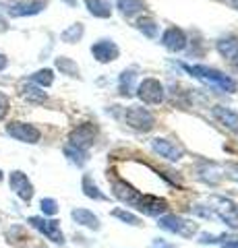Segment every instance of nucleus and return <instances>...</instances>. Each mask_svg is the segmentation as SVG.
I'll return each instance as SVG.
<instances>
[{"label":"nucleus","mask_w":238,"mask_h":248,"mask_svg":"<svg viewBox=\"0 0 238 248\" xmlns=\"http://www.w3.org/2000/svg\"><path fill=\"white\" fill-rule=\"evenodd\" d=\"M184 71L190 73L193 77H197V79H201V81L207 83V85H213V87L220 89V91L234 93V91L238 89V83L232 79V77H228V75H224V73H220V71H216V68L201 66V64H197V66L184 64Z\"/></svg>","instance_id":"1"},{"label":"nucleus","mask_w":238,"mask_h":248,"mask_svg":"<svg viewBox=\"0 0 238 248\" xmlns=\"http://www.w3.org/2000/svg\"><path fill=\"white\" fill-rule=\"evenodd\" d=\"M209 207H211L213 217H220L228 228L238 230V205L234 201H230L226 197H211Z\"/></svg>","instance_id":"2"},{"label":"nucleus","mask_w":238,"mask_h":248,"mask_svg":"<svg viewBox=\"0 0 238 248\" xmlns=\"http://www.w3.org/2000/svg\"><path fill=\"white\" fill-rule=\"evenodd\" d=\"M125 122L130 128L139 130V133H149V130L153 128V124H156V118H153L151 112L145 110V108L130 106L125 110Z\"/></svg>","instance_id":"3"},{"label":"nucleus","mask_w":238,"mask_h":248,"mask_svg":"<svg viewBox=\"0 0 238 248\" xmlns=\"http://www.w3.org/2000/svg\"><path fill=\"white\" fill-rule=\"evenodd\" d=\"M158 226L162 230H166V232L178 234L182 238H193L197 234V223L182 219V217H178V215H164V217H159Z\"/></svg>","instance_id":"4"},{"label":"nucleus","mask_w":238,"mask_h":248,"mask_svg":"<svg viewBox=\"0 0 238 248\" xmlns=\"http://www.w3.org/2000/svg\"><path fill=\"white\" fill-rule=\"evenodd\" d=\"M27 223L32 228H35L40 234H44L46 238L50 240V242H54L58 246L64 244V234L63 230H60V223L56 219H44V217H29Z\"/></svg>","instance_id":"5"},{"label":"nucleus","mask_w":238,"mask_h":248,"mask_svg":"<svg viewBox=\"0 0 238 248\" xmlns=\"http://www.w3.org/2000/svg\"><path fill=\"white\" fill-rule=\"evenodd\" d=\"M137 95H139V99L145 104L159 106L166 97V91H164V85L158 79H143L141 85L137 87Z\"/></svg>","instance_id":"6"},{"label":"nucleus","mask_w":238,"mask_h":248,"mask_svg":"<svg viewBox=\"0 0 238 248\" xmlns=\"http://www.w3.org/2000/svg\"><path fill=\"white\" fill-rule=\"evenodd\" d=\"M6 135L13 137L15 141L29 143V145L40 143V139H42L40 130H37L33 124H27V122H11V124H6Z\"/></svg>","instance_id":"7"},{"label":"nucleus","mask_w":238,"mask_h":248,"mask_svg":"<svg viewBox=\"0 0 238 248\" xmlns=\"http://www.w3.org/2000/svg\"><path fill=\"white\" fill-rule=\"evenodd\" d=\"M9 184H11V190H13L19 199L25 201V203H29V201L33 199V184L29 182L27 174H23L21 170H15V172H11Z\"/></svg>","instance_id":"8"},{"label":"nucleus","mask_w":238,"mask_h":248,"mask_svg":"<svg viewBox=\"0 0 238 248\" xmlns=\"http://www.w3.org/2000/svg\"><path fill=\"white\" fill-rule=\"evenodd\" d=\"M135 209L145 213V215H149V217H159L162 213L168 211V203L164 199L156 197V195H141V199L137 201Z\"/></svg>","instance_id":"9"},{"label":"nucleus","mask_w":238,"mask_h":248,"mask_svg":"<svg viewBox=\"0 0 238 248\" xmlns=\"http://www.w3.org/2000/svg\"><path fill=\"white\" fill-rule=\"evenodd\" d=\"M95 137H97V128L94 124H81V126H77L71 133L68 141H71V145L87 151V147H91L95 143Z\"/></svg>","instance_id":"10"},{"label":"nucleus","mask_w":238,"mask_h":248,"mask_svg":"<svg viewBox=\"0 0 238 248\" xmlns=\"http://www.w3.org/2000/svg\"><path fill=\"white\" fill-rule=\"evenodd\" d=\"M91 54L97 62H112L118 58V46L114 44L112 40H99L91 46Z\"/></svg>","instance_id":"11"},{"label":"nucleus","mask_w":238,"mask_h":248,"mask_svg":"<svg viewBox=\"0 0 238 248\" xmlns=\"http://www.w3.org/2000/svg\"><path fill=\"white\" fill-rule=\"evenodd\" d=\"M151 147H153V151L156 153H159L162 157H166V159H170V161H178L180 157H182V149L176 143H172V141H168V139H153L151 141Z\"/></svg>","instance_id":"12"},{"label":"nucleus","mask_w":238,"mask_h":248,"mask_svg":"<svg viewBox=\"0 0 238 248\" xmlns=\"http://www.w3.org/2000/svg\"><path fill=\"white\" fill-rule=\"evenodd\" d=\"M162 44L166 46L170 52H182L187 48V35H184V31L178 29V27H170L162 35Z\"/></svg>","instance_id":"13"},{"label":"nucleus","mask_w":238,"mask_h":248,"mask_svg":"<svg viewBox=\"0 0 238 248\" xmlns=\"http://www.w3.org/2000/svg\"><path fill=\"white\" fill-rule=\"evenodd\" d=\"M46 9V0H32V2H17L9 9L11 17H32Z\"/></svg>","instance_id":"14"},{"label":"nucleus","mask_w":238,"mask_h":248,"mask_svg":"<svg viewBox=\"0 0 238 248\" xmlns=\"http://www.w3.org/2000/svg\"><path fill=\"white\" fill-rule=\"evenodd\" d=\"M114 197L116 199H120L122 203H127V205H130V207H135L137 205V201L141 199V192L139 190H135L130 184H127V182H114Z\"/></svg>","instance_id":"15"},{"label":"nucleus","mask_w":238,"mask_h":248,"mask_svg":"<svg viewBox=\"0 0 238 248\" xmlns=\"http://www.w3.org/2000/svg\"><path fill=\"white\" fill-rule=\"evenodd\" d=\"M213 118H216L220 124H224V126H228L230 130H236L238 133V114L234 110H230V108H224V106H216L211 110Z\"/></svg>","instance_id":"16"},{"label":"nucleus","mask_w":238,"mask_h":248,"mask_svg":"<svg viewBox=\"0 0 238 248\" xmlns=\"http://www.w3.org/2000/svg\"><path fill=\"white\" fill-rule=\"evenodd\" d=\"M71 217L75 219V223H79L83 228H89V230H99V219L97 215H94L87 209H73Z\"/></svg>","instance_id":"17"},{"label":"nucleus","mask_w":238,"mask_h":248,"mask_svg":"<svg viewBox=\"0 0 238 248\" xmlns=\"http://www.w3.org/2000/svg\"><path fill=\"white\" fill-rule=\"evenodd\" d=\"M85 6H87V11L97 19H108L112 15L110 4L104 2V0H85Z\"/></svg>","instance_id":"18"},{"label":"nucleus","mask_w":238,"mask_h":248,"mask_svg":"<svg viewBox=\"0 0 238 248\" xmlns=\"http://www.w3.org/2000/svg\"><path fill=\"white\" fill-rule=\"evenodd\" d=\"M21 95H23V99H27L29 104H44L46 97H48L46 91H42L37 85H23Z\"/></svg>","instance_id":"19"},{"label":"nucleus","mask_w":238,"mask_h":248,"mask_svg":"<svg viewBox=\"0 0 238 248\" xmlns=\"http://www.w3.org/2000/svg\"><path fill=\"white\" fill-rule=\"evenodd\" d=\"M64 155L68 157V161H73V164L79 166V168L85 166L87 159H89V153H87L85 149H79V147H75V145H71V143L64 147Z\"/></svg>","instance_id":"20"},{"label":"nucleus","mask_w":238,"mask_h":248,"mask_svg":"<svg viewBox=\"0 0 238 248\" xmlns=\"http://www.w3.org/2000/svg\"><path fill=\"white\" fill-rule=\"evenodd\" d=\"M81 188H83V192H85V197H89V199H94V201H108V197H106L104 192L97 188V184L91 180V176H87V174L83 176Z\"/></svg>","instance_id":"21"},{"label":"nucleus","mask_w":238,"mask_h":248,"mask_svg":"<svg viewBox=\"0 0 238 248\" xmlns=\"http://www.w3.org/2000/svg\"><path fill=\"white\" fill-rule=\"evenodd\" d=\"M135 79H137V75H135L133 68H128V71H125L120 75V81H118L120 95H130V93L135 91Z\"/></svg>","instance_id":"22"},{"label":"nucleus","mask_w":238,"mask_h":248,"mask_svg":"<svg viewBox=\"0 0 238 248\" xmlns=\"http://www.w3.org/2000/svg\"><path fill=\"white\" fill-rule=\"evenodd\" d=\"M32 81L37 87H50V85L54 83V71H52V68H42V71L32 75Z\"/></svg>","instance_id":"23"},{"label":"nucleus","mask_w":238,"mask_h":248,"mask_svg":"<svg viewBox=\"0 0 238 248\" xmlns=\"http://www.w3.org/2000/svg\"><path fill=\"white\" fill-rule=\"evenodd\" d=\"M56 68L63 75H68V77H79V66L75 64V62L71 58L66 56H58L56 58Z\"/></svg>","instance_id":"24"},{"label":"nucleus","mask_w":238,"mask_h":248,"mask_svg":"<svg viewBox=\"0 0 238 248\" xmlns=\"http://www.w3.org/2000/svg\"><path fill=\"white\" fill-rule=\"evenodd\" d=\"M83 25L81 23H75V25H71L68 29H64L63 33H60V40L66 42V44H75V42H79L81 37H83Z\"/></svg>","instance_id":"25"},{"label":"nucleus","mask_w":238,"mask_h":248,"mask_svg":"<svg viewBox=\"0 0 238 248\" xmlns=\"http://www.w3.org/2000/svg\"><path fill=\"white\" fill-rule=\"evenodd\" d=\"M118 9L125 17H133L135 13L143 11V0H118Z\"/></svg>","instance_id":"26"},{"label":"nucleus","mask_w":238,"mask_h":248,"mask_svg":"<svg viewBox=\"0 0 238 248\" xmlns=\"http://www.w3.org/2000/svg\"><path fill=\"white\" fill-rule=\"evenodd\" d=\"M137 27H139L141 33L147 35V37L158 35V25H156V21H151V19H141L139 23H137Z\"/></svg>","instance_id":"27"},{"label":"nucleus","mask_w":238,"mask_h":248,"mask_svg":"<svg viewBox=\"0 0 238 248\" xmlns=\"http://www.w3.org/2000/svg\"><path fill=\"white\" fill-rule=\"evenodd\" d=\"M112 215L116 217V219L128 223V226H139V223H141V221H139V217L133 215V213H128V211H125V209H114Z\"/></svg>","instance_id":"28"},{"label":"nucleus","mask_w":238,"mask_h":248,"mask_svg":"<svg viewBox=\"0 0 238 248\" xmlns=\"http://www.w3.org/2000/svg\"><path fill=\"white\" fill-rule=\"evenodd\" d=\"M224 240H236L232 236H226V234H222V236H213V234H201L199 236V244H218V242H224Z\"/></svg>","instance_id":"29"},{"label":"nucleus","mask_w":238,"mask_h":248,"mask_svg":"<svg viewBox=\"0 0 238 248\" xmlns=\"http://www.w3.org/2000/svg\"><path fill=\"white\" fill-rule=\"evenodd\" d=\"M40 209L44 215H56L58 213V203L54 199H42L40 201Z\"/></svg>","instance_id":"30"},{"label":"nucleus","mask_w":238,"mask_h":248,"mask_svg":"<svg viewBox=\"0 0 238 248\" xmlns=\"http://www.w3.org/2000/svg\"><path fill=\"white\" fill-rule=\"evenodd\" d=\"M218 50H220V54H224V56H232L238 48H236L234 40H220L218 42Z\"/></svg>","instance_id":"31"},{"label":"nucleus","mask_w":238,"mask_h":248,"mask_svg":"<svg viewBox=\"0 0 238 248\" xmlns=\"http://www.w3.org/2000/svg\"><path fill=\"white\" fill-rule=\"evenodd\" d=\"M9 110H11V99L0 91V120H4V116L9 114Z\"/></svg>","instance_id":"32"},{"label":"nucleus","mask_w":238,"mask_h":248,"mask_svg":"<svg viewBox=\"0 0 238 248\" xmlns=\"http://www.w3.org/2000/svg\"><path fill=\"white\" fill-rule=\"evenodd\" d=\"M149 248H174L170 242H168V240H164V238H156L151 242V246Z\"/></svg>","instance_id":"33"},{"label":"nucleus","mask_w":238,"mask_h":248,"mask_svg":"<svg viewBox=\"0 0 238 248\" xmlns=\"http://www.w3.org/2000/svg\"><path fill=\"white\" fill-rule=\"evenodd\" d=\"M222 248H238V238L236 240H230V242H224Z\"/></svg>","instance_id":"34"},{"label":"nucleus","mask_w":238,"mask_h":248,"mask_svg":"<svg viewBox=\"0 0 238 248\" xmlns=\"http://www.w3.org/2000/svg\"><path fill=\"white\" fill-rule=\"evenodd\" d=\"M6 64H9V60H6V56H4V54H0V71H4V68H6Z\"/></svg>","instance_id":"35"},{"label":"nucleus","mask_w":238,"mask_h":248,"mask_svg":"<svg viewBox=\"0 0 238 248\" xmlns=\"http://www.w3.org/2000/svg\"><path fill=\"white\" fill-rule=\"evenodd\" d=\"M232 66H234V71L238 73V50L232 54Z\"/></svg>","instance_id":"36"},{"label":"nucleus","mask_w":238,"mask_h":248,"mask_svg":"<svg viewBox=\"0 0 238 248\" xmlns=\"http://www.w3.org/2000/svg\"><path fill=\"white\" fill-rule=\"evenodd\" d=\"M64 2H66V4H71V6H75V4H77V0H64Z\"/></svg>","instance_id":"37"},{"label":"nucleus","mask_w":238,"mask_h":248,"mask_svg":"<svg viewBox=\"0 0 238 248\" xmlns=\"http://www.w3.org/2000/svg\"><path fill=\"white\" fill-rule=\"evenodd\" d=\"M2 178H4V174H2V170H0V182H2Z\"/></svg>","instance_id":"38"},{"label":"nucleus","mask_w":238,"mask_h":248,"mask_svg":"<svg viewBox=\"0 0 238 248\" xmlns=\"http://www.w3.org/2000/svg\"><path fill=\"white\" fill-rule=\"evenodd\" d=\"M232 4L236 6V9H238V0H232Z\"/></svg>","instance_id":"39"},{"label":"nucleus","mask_w":238,"mask_h":248,"mask_svg":"<svg viewBox=\"0 0 238 248\" xmlns=\"http://www.w3.org/2000/svg\"><path fill=\"white\" fill-rule=\"evenodd\" d=\"M37 248H44V246H37Z\"/></svg>","instance_id":"40"}]
</instances>
